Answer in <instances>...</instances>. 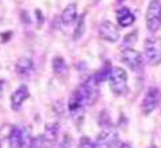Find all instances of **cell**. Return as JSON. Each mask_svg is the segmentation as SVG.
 I'll list each match as a JSON object with an SVG mask.
<instances>
[{
	"label": "cell",
	"instance_id": "1",
	"mask_svg": "<svg viewBox=\"0 0 161 148\" xmlns=\"http://www.w3.org/2000/svg\"><path fill=\"white\" fill-rule=\"evenodd\" d=\"M97 85L99 84L93 79V77H91L72 93L68 102V108H69V112L73 116L76 113H79L83 108L91 105L93 102L97 94Z\"/></svg>",
	"mask_w": 161,
	"mask_h": 148
},
{
	"label": "cell",
	"instance_id": "2",
	"mask_svg": "<svg viewBox=\"0 0 161 148\" xmlns=\"http://www.w3.org/2000/svg\"><path fill=\"white\" fill-rule=\"evenodd\" d=\"M110 89L115 96H123L127 92V73L122 67H113L108 74Z\"/></svg>",
	"mask_w": 161,
	"mask_h": 148
},
{
	"label": "cell",
	"instance_id": "3",
	"mask_svg": "<svg viewBox=\"0 0 161 148\" xmlns=\"http://www.w3.org/2000/svg\"><path fill=\"white\" fill-rule=\"evenodd\" d=\"M161 26V4L160 0H150L146 11V27L152 33H156Z\"/></svg>",
	"mask_w": 161,
	"mask_h": 148
},
{
	"label": "cell",
	"instance_id": "4",
	"mask_svg": "<svg viewBox=\"0 0 161 148\" xmlns=\"http://www.w3.org/2000/svg\"><path fill=\"white\" fill-rule=\"evenodd\" d=\"M117 140H118V132L115 131V128L108 127L104 128L99 133L93 145H95V148H111L117 144Z\"/></svg>",
	"mask_w": 161,
	"mask_h": 148
},
{
	"label": "cell",
	"instance_id": "5",
	"mask_svg": "<svg viewBox=\"0 0 161 148\" xmlns=\"http://www.w3.org/2000/svg\"><path fill=\"white\" fill-rule=\"evenodd\" d=\"M10 148H25L29 145L30 143V136L29 132L25 128H19V127H14L12 131L10 132Z\"/></svg>",
	"mask_w": 161,
	"mask_h": 148
},
{
	"label": "cell",
	"instance_id": "6",
	"mask_svg": "<svg viewBox=\"0 0 161 148\" xmlns=\"http://www.w3.org/2000/svg\"><path fill=\"white\" fill-rule=\"evenodd\" d=\"M144 50H145V57L146 61L149 62V65H158V62L161 59V51H160V43L157 39H146L144 44Z\"/></svg>",
	"mask_w": 161,
	"mask_h": 148
},
{
	"label": "cell",
	"instance_id": "7",
	"mask_svg": "<svg viewBox=\"0 0 161 148\" xmlns=\"http://www.w3.org/2000/svg\"><path fill=\"white\" fill-rule=\"evenodd\" d=\"M160 101V92L157 88H149L145 94L144 100H142V112L145 115L152 113L158 105Z\"/></svg>",
	"mask_w": 161,
	"mask_h": 148
},
{
	"label": "cell",
	"instance_id": "8",
	"mask_svg": "<svg viewBox=\"0 0 161 148\" xmlns=\"http://www.w3.org/2000/svg\"><path fill=\"white\" fill-rule=\"evenodd\" d=\"M120 59L127 67H130L131 70H138L142 66V57L141 54L136 51L134 48H125L120 54Z\"/></svg>",
	"mask_w": 161,
	"mask_h": 148
},
{
	"label": "cell",
	"instance_id": "9",
	"mask_svg": "<svg viewBox=\"0 0 161 148\" xmlns=\"http://www.w3.org/2000/svg\"><path fill=\"white\" fill-rule=\"evenodd\" d=\"M99 37L103 40H106V42L114 43L119 39V31L114 23H111L108 20H104L99 24Z\"/></svg>",
	"mask_w": 161,
	"mask_h": 148
},
{
	"label": "cell",
	"instance_id": "10",
	"mask_svg": "<svg viewBox=\"0 0 161 148\" xmlns=\"http://www.w3.org/2000/svg\"><path fill=\"white\" fill-rule=\"evenodd\" d=\"M29 96H30L29 88L26 86V85H20V86L18 88L11 96V106H12V109L14 110L20 109L22 104L27 100Z\"/></svg>",
	"mask_w": 161,
	"mask_h": 148
},
{
	"label": "cell",
	"instance_id": "11",
	"mask_svg": "<svg viewBox=\"0 0 161 148\" xmlns=\"http://www.w3.org/2000/svg\"><path fill=\"white\" fill-rule=\"evenodd\" d=\"M58 129H60V125L58 123H49L46 124L45 127V132H43V137L42 140L43 143H46L47 145H53L57 140V136H58Z\"/></svg>",
	"mask_w": 161,
	"mask_h": 148
},
{
	"label": "cell",
	"instance_id": "12",
	"mask_svg": "<svg viewBox=\"0 0 161 148\" xmlns=\"http://www.w3.org/2000/svg\"><path fill=\"white\" fill-rule=\"evenodd\" d=\"M117 19H118V23L120 27H129L134 23L136 16H134V13L129 10V8L120 7L117 11Z\"/></svg>",
	"mask_w": 161,
	"mask_h": 148
},
{
	"label": "cell",
	"instance_id": "13",
	"mask_svg": "<svg viewBox=\"0 0 161 148\" xmlns=\"http://www.w3.org/2000/svg\"><path fill=\"white\" fill-rule=\"evenodd\" d=\"M76 19H77V7H76V4H68L64 8V11L61 12V22L65 26H69Z\"/></svg>",
	"mask_w": 161,
	"mask_h": 148
},
{
	"label": "cell",
	"instance_id": "14",
	"mask_svg": "<svg viewBox=\"0 0 161 148\" xmlns=\"http://www.w3.org/2000/svg\"><path fill=\"white\" fill-rule=\"evenodd\" d=\"M33 61L30 59V58H26V57H22L18 59L16 62V66H15V70L16 73L22 75V77H26V75H29L31 71H33Z\"/></svg>",
	"mask_w": 161,
	"mask_h": 148
},
{
	"label": "cell",
	"instance_id": "15",
	"mask_svg": "<svg viewBox=\"0 0 161 148\" xmlns=\"http://www.w3.org/2000/svg\"><path fill=\"white\" fill-rule=\"evenodd\" d=\"M52 66H53V70H54V73L57 75H66L68 74V65H66L64 58L56 57L54 59H53Z\"/></svg>",
	"mask_w": 161,
	"mask_h": 148
},
{
	"label": "cell",
	"instance_id": "16",
	"mask_svg": "<svg viewBox=\"0 0 161 148\" xmlns=\"http://www.w3.org/2000/svg\"><path fill=\"white\" fill-rule=\"evenodd\" d=\"M84 28H86V13H84L77 22V26H76V30L73 33V40L80 39V37L84 34Z\"/></svg>",
	"mask_w": 161,
	"mask_h": 148
},
{
	"label": "cell",
	"instance_id": "17",
	"mask_svg": "<svg viewBox=\"0 0 161 148\" xmlns=\"http://www.w3.org/2000/svg\"><path fill=\"white\" fill-rule=\"evenodd\" d=\"M136 39H137V34L136 33H131V34H129L125 37L123 39V47H126V48H131V44L136 43Z\"/></svg>",
	"mask_w": 161,
	"mask_h": 148
},
{
	"label": "cell",
	"instance_id": "18",
	"mask_svg": "<svg viewBox=\"0 0 161 148\" xmlns=\"http://www.w3.org/2000/svg\"><path fill=\"white\" fill-rule=\"evenodd\" d=\"M42 145H43V140H42V137L37 136V137L31 139L27 147H29V148H42Z\"/></svg>",
	"mask_w": 161,
	"mask_h": 148
},
{
	"label": "cell",
	"instance_id": "19",
	"mask_svg": "<svg viewBox=\"0 0 161 148\" xmlns=\"http://www.w3.org/2000/svg\"><path fill=\"white\" fill-rule=\"evenodd\" d=\"M80 148H95V145H93V141L91 139L84 136V137H81V140H80Z\"/></svg>",
	"mask_w": 161,
	"mask_h": 148
},
{
	"label": "cell",
	"instance_id": "20",
	"mask_svg": "<svg viewBox=\"0 0 161 148\" xmlns=\"http://www.w3.org/2000/svg\"><path fill=\"white\" fill-rule=\"evenodd\" d=\"M61 148H72V140H70L69 135H65L64 140L61 143Z\"/></svg>",
	"mask_w": 161,
	"mask_h": 148
},
{
	"label": "cell",
	"instance_id": "21",
	"mask_svg": "<svg viewBox=\"0 0 161 148\" xmlns=\"http://www.w3.org/2000/svg\"><path fill=\"white\" fill-rule=\"evenodd\" d=\"M115 148H131V144L130 143H126V141H120V143H118Z\"/></svg>",
	"mask_w": 161,
	"mask_h": 148
},
{
	"label": "cell",
	"instance_id": "22",
	"mask_svg": "<svg viewBox=\"0 0 161 148\" xmlns=\"http://www.w3.org/2000/svg\"><path fill=\"white\" fill-rule=\"evenodd\" d=\"M3 90H4V81L0 79V97H2V94H3Z\"/></svg>",
	"mask_w": 161,
	"mask_h": 148
},
{
	"label": "cell",
	"instance_id": "23",
	"mask_svg": "<svg viewBox=\"0 0 161 148\" xmlns=\"http://www.w3.org/2000/svg\"><path fill=\"white\" fill-rule=\"evenodd\" d=\"M149 148H157V147H154V145H152V147H149Z\"/></svg>",
	"mask_w": 161,
	"mask_h": 148
},
{
	"label": "cell",
	"instance_id": "24",
	"mask_svg": "<svg viewBox=\"0 0 161 148\" xmlns=\"http://www.w3.org/2000/svg\"><path fill=\"white\" fill-rule=\"evenodd\" d=\"M119 2H123V0H119Z\"/></svg>",
	"mask_w": 161,
	"mask_h": 148
}]
</instances>
